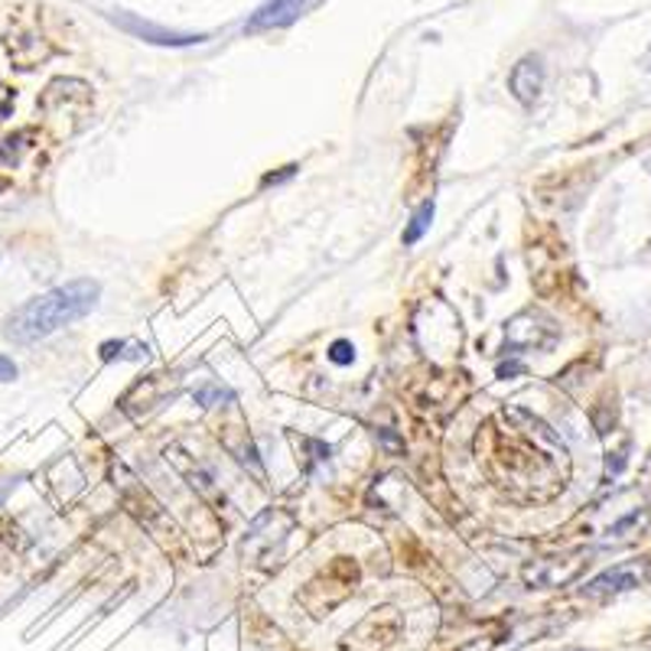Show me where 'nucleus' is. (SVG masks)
Wrapping results in <instances>:
<instances>
[{
  "mask_svg": "<svg viewBox=\"0 0 651 651\" xmlns=\"http://www.w3.org/2000/svg\"><path fill=\"white\" fill-rule=\"evenodd\" d=\"M98 296H101V283L89 278L53 287V290L26 300L3 319V339L13 346H33L40 339L79 323L82 316H89L98 306Z\"/></svg>",
  "mask_w": 651,
  "mask_h": 651,
  "instance_id": "1",
  "label": "nucleus"
},
{
  "mask_svg": "<svg viewBox=\"0 0 651 651\" xmlns=\"http://www.w3.org/2000/svg\"><path fill=\"white\" fill-rule=\"evenodd\" d=\"M649 558L622 560V563H616V566L596 573L593 580H586V583L580 586V596L590 599V603H609V599H616V596H622V593L642 586V583L649 580Z\"/></svg>",
  "mask_w": 651,
  "mask_h": 651,
  "instance_id": "2",
  "label": "nucleus"
},
{
  "mask_svg": "<svg viewBox=\"0 0 651 651\" xmlns=\"http://www.w3.org/2000/svg\"><path fill=\"white\" fill-rule=\"evenodd\" d=\"M319 0H268L255 10V16L245 23V33H265V30H283L296 23L303 13H310Z\"/></svg>",
  "mask_w": 651,
  "mask_h": 651,
  "instance_id": "3",
  "label": "nucleus"
},
{
  "mask_svg": "<svg viewBox=\"0 0 651 651\" xmlns=\"http://www.w3.org/2000/svg\"><path fill=\"white\" fill-rule=\"evenodd\" d=\"M583 566H586V558H583V554L566 560H535V563L525 566V580H528L531 586L551 590V586H563V583L576 580Z\"/></svg>",
  "mask_w": 651,
  "mask_h": 651,
  "instance_id": "4",
  "label": "nucleus"
},
{
  "mask_svg": "<svg viewBox=\"0 0 651 651\" xmlns=\"http://www.w3.org/2000/svg\"><path fill=\"white\" fill-rule=\"evenodd\" d=\"M541 89H545V63H541V56L518 59L512 76H508V92L515 94L521 104H535Z\"/></svg>",
  "mask_w": 651,
  "mask_h": 651,
  "instance_id": "5",
  "label": "nucleus"
},
{
  "mask_svg": "<svg viewBox=\"0 0 651 651\" xmlns=\"http://www.w3.org/2000/svg\"><path fill=\"white\" fill-rule=\"evenodd\" d=\"M127 33L147 40V43H157V46H192V43H202L205 36L202 33H177V30H164V26H154L147 20H137V16H127V13H117L114 16Z\"/></svg>",
  "mask_w": 651,
  "mask_h": 651,
  "instance_id": "6",
  "label": "nucleus"
},
{
  "mask_svg": "<svg viewBox=\"0 0 651 651\" xmlns=\"http://www.w3.org/2000/svg\"><path fill=\"white\" fill-rule=\"evenodd\" d=\"M535 323H538V316H535ZM554 339H558V329H554L551 319H545V326H535V329H525L521 316H515L508 323V343H512V349H521V346H551Z\"/></svg>",
  "mask_w": 651,
  "mask_h": 651,
  "instance_id": "7",
  "label": "nucleus"
},
{
  "mask_svg": "<svg viewBox=\"0 0 651 651\" xmlns=\"http://www.w3.org/2000/svg\"><path fill=\"white\" fill-rule=\"evenodd\" d=\"M434 212H437V205L427 199L417 212H414V218H411V225L404 228V245L411 248V245H417L420 238H424V232L430 228V222H434Z\"/></svg>",
  "mask_w": 651,
  "mask_h": 651,
  "instance_id": "8",
  "label": "nucleus"
},
{
  "mask_svg": "<svg viewBox=\"0 0 651 651\" xmlns=\"http://www.w3.org/2000/svg\"><path fill=\"white\" fill-rule=\"evenodd\" d=\"M150 352L144 343H104L101 346V359L111 362V359H131V362H144Z\"/></svg>",
  "mask_w": 651,
  "mask_h": 651,
  "instance_id": "9",
  "label": "nucleus"
},
{
  "mask_svg": "<svg viewBox=\"0 0 651 651\" xmlns=\"http://www.w3.org/2000/svg\"><path fill=\"white\" fill-rule=\"evenodd\" d=\"M192 397H195V404H202V407H212L215 401H222V397H228V401H232L235 394H232V391H225V388H218V384H205V388H199Z\"/></svg>",
  "mask_w": 651,
  "mask_h": 651,
  "instance_id": "10",
  "label": "nucleus"
},
{
  "mask_svg": "<svg viewBox=\"0 0 651 651\" xmlns=\"http://www.w3.org/2000/svg\"><path fill=\"white\" fill-rule=\"evenodd\" d=\"M352 359H356V349H352L349 339H336V343L329 346V362H336V366H352Z\"/></svg>",
  "mask_w": 651,
  "mask_h": 651,
  "instance_id": "11",
  "label": "nucleus"
},
{
  "mask_svg": "<svg viewBox=\"0 0 651 651\" xmlns=\"http://www.w3.org/2000/svg\"><path fill=\"white\" fill-rule=\"evenodd\" d=\"M626 450H629V444H626L619 453H609V460H606V475H619V472H622V465H626Z\"/></svg>",
  "mask_w": 651,
  "mask_h": 651,
  "instance_id": "12",
  "label": "nucleus"
},
{
  "mask_svg": "<svg viewBox=\"0 0 651 651\" xmlns=\"http://www.w3.org/2000/svg\"><path fill=\"white\" fill-rule=\"evenodd\" d=\"M13 378H16V366H13V359L0 356V384H7V381H13Z\"/></svg>",
  "mask_w": 651,
  "mask_h": 651,
  "instance_id": "13",
  "label": "nucleus"
},
{
  "mask_svg": "<svg viewBox=\"0 0 651 651\" xmlns=\"http://www.w3.org/2000/svg\"><path fill=\"white\" fill-rule=\"evenodd\" d=\"M646 69L651 72V49H649V56H646Z\"/></svg>",
  "mask_w": 651,
  "mask_h": 651,
  "instance_id": "14",
  "label": "nucleus"
},
{
  "mask_svg": "<svg viewBox=\"0 0 651 651\" xmlns=\"http://www.w3.org/2000/svg\"><path fill=\"white\" fill-rule=\"evenodd\" d=\"M566 651H586V649H566Z\"/></svg>",
  "mask_w": 651,
  "mask_h": 651,
  "instance_id": "15",
  "label": "nucleus"
}]
</instances>
